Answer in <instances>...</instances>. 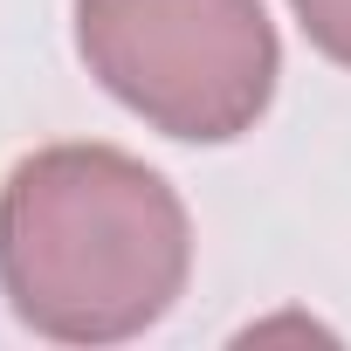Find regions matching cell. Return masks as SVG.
<instances>
[{"mask_svg":"<svg viewBox=\"0 0 351 351\" xmlns=\"http://www.w3.org/2000/svg\"><path fill=\"white\" fill-rule=\"evenodd\" d=\"M76 56L131 117L186 145L255 131L282 76L262 0H76Z\"/></svg>","mask_w":351,"mask_h":351,"instance_id":"2","label":"cell"},{"mask_svg":"<svg viewBox=\"0 0 351 351\" xmlns=\"http://www.w3.org/2000/svg\"><path fill=\"white\" fill-rule=\"evenodd\" d=\"M193 276V221L165 172L117 145L28 152L0 186V289L49 344L145 337Z\"/></svg>","mask_w":351,"mask_h":351,"instance_id":"1","label":"cell"},{"mask_svg":"<svg viewBox=\"0 0 351 351\" xmlns=\"http://www.w3.org/2000/svg\"><path fill=\"white\" fill-rule=\"evenodd\" d=\"M289 14H296V28L310 35L317 56L351 69V0H289Z\"/></svg>","mask_w":351,"mask_h":351,"instance_id":"3","label":"cell"}]
</instances>
